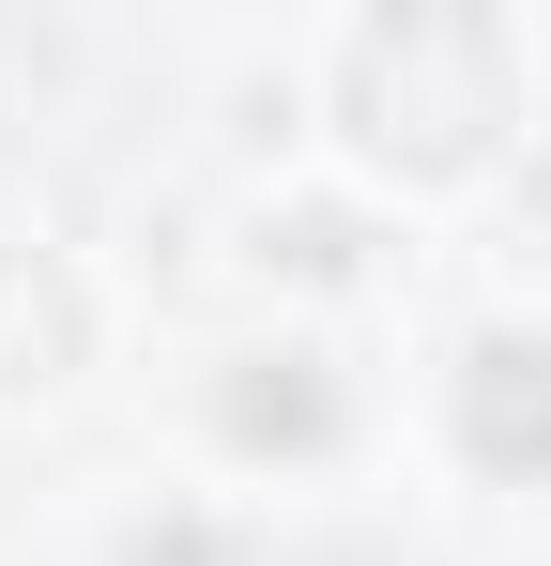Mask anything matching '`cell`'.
Wrapping results in <instances>:
<instances>
[{"label":"cell","instance_id":"cell-1","mask_svg":"<svg viewBox=\"0 0 551 566\" xmlns=\"http://www.w3.org/2000/svg\"><path fill=\"white\" fill-rule=\"evenodd\" d=\"M337 107H353L367 169L445 185V169H475V154L506 138V31L459 15V0H398V15H367V31H353Z\"/></svg>","mask_w":551,"mask_h":566},{"label":"cell","instance_id":"cell-2","mask_svg":"<svg viewBox=\"0 0 551 566\" xmlns=\"http://www.w3.org/2000/svg\"><path fill=\"white\" fill-rule=\"evenodd\" d=\"M459 460L475 474H551V337H475L459 353Z\"/></svg>","mask_w":551,"mask_h":566},{"label":"cell","instance_id":"cell-3","mask_svg":"<svg viewBox=\"0 0 551 566\" xmlns=\"http://www.w3.org/2000/svg\"><path fill=\"white\" fill-rule=\"evenodd\" d=\"M230 444H246V460H322V444H337L322 353H246V368H230Z\"/></svg>","mask_w":551,"mask_h":566},{"label":"cell","instance_id":"cell-4","mask_svg":"<svg viewBox=\"0 0 551 566\" xmlns=\"http://www.w3.org/2000/svg\"><path fill=\"white\" fill-rule=\"evenodd\" d=\"M77 337H92L77 276H62L46 245H0V382H62V368H77Z\"/></svg>","mask_w":551,"mask_h":566},{"label":"cell","instance_id":"cell-5","mask_svg":"<svg viewBox=\"0 0 551 566\" xmlns=\"http://www.w3.org/2000/svg\"><path fill=\"white\" fill-rule=\"evenodd\" d=\"M353 261V214H291V276H337Z\"/></svg>","mask_w":551,"mask_h":566},{"label":"cell","instance_id":"cell-6","mask_svg":"<svg viewBox=\"0 0 551 566\" xmlns=\"http://www.w3.org/2000/svg\"><path fill=\"white\" fill-rule=\"evenodd\" d=\"M123 566H215V536L199 521H154V536H123Z\"/></svg>","mask_w":551,"mask_h":566}]
</instances>
